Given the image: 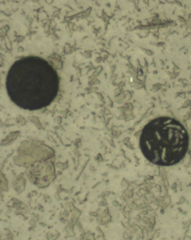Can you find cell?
Returning <instances> with one entry per match:
<instances>
[{
	"label": "cell",
	"instance_id": "obj_1",
	"mask_svg": "<svg viewBox=\"0 0 191 240\" xmlns=\"http://www.w3.org/2000/svg\"><path fill=\"white\" fill-rule=\"evenodd\" d=\"M189 137L185 128L177 120L160 117L151 121L142 130L140 146L149 161L160 166L179 163L185 156Z\"/></svg>",
	"mask_w": 191,
	"mask_h": 240
}]
</instances>
